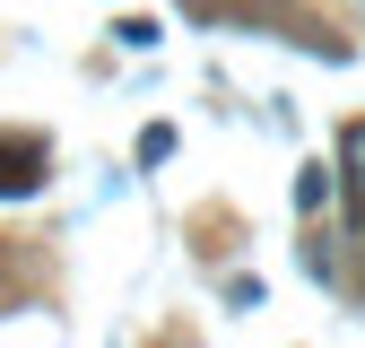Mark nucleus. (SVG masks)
<instances>
[{
	"instance_id": "obj_1",
	"label": "nucleus",
	"mask_w": 365,
	"mask_h": 348,
	"mask_svg": "<svg viewBox=\"0 0 365 348\" xmlns=\"http://www.w3.org/2000/svg\"><path fill=\"white\" fill-rule=\"evenodd\" d=\"M43 183V140H0V200Z\"/></svg>"
},
{
	"instance_id": "obj_2",
	"label": "nucleus",
	"mask_w": 365,
	"mask_h": 348,
	"mask_svg": "<svg viewBox=\"0 0 365 348\" xmlns=\"http://www.w3.org/2000/svg\"><path fill=\"white\" fill-rule=\"evenodd\" d=\"M339 157H348V200L365 209V122H356L348 140H339Z\"/></svg>"
}]
</instances>
